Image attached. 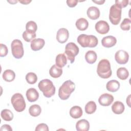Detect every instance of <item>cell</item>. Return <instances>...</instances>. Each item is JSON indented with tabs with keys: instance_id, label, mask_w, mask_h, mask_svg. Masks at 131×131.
Returning <instances> with one entry per match:
<instances>
[{
	"instance_id": "28",
	"label": "cell",
	"mask_w": 131,
	"mask_h": 131,
	"mask_svg": "<svg viewBox=\"0 0 131 131\" xmlns=\"http://www.w3.org/2000/svg\"><path fill=\"white\" fill-rule=\"evenodd\" d=\"M1 117L3 120L6 121H10L13 118V114L12 112L8 109H4L1 113Z\"/></svg>"
},
{
	"instance_id": "31",
	"label": "cell",
	"mask_w": 131,
	"mask_h": 131,
	"mask_svg": "<svg viewBox=\"0 0 131 131\" xmlns=\"http://www.w3.org/2000/svg\"><path fill=\"white\" fill-rule=\"evenodd\" d=\"M26 79L28 83L33 84L36 82L37 80V77L35 73L29 72L26 75Z\"/></svg>"
},
{
	"instance_id": "6",
	"label": "cell",
	"mask_w": 131,
	"mask_h": 131,
	"mask_svg": "<svg viewBox=\"0 0 131 131\" xmlns=\"http://www.w3.org/2000/svg\"><path fill=\"white\" fill-rule=\"evenodd\" d=\"M122 8L117 4L113 5L110 9L109 19L114 25H118L121 18Z\"/></svg>"
},
{
	"instance_id": "1",
	"label": "cell",
	"mask_w": 131,
	"mask_h": 131,
	"mask_svg": "<svg viewBox=\"0 0 131 131\" xmlns=\"http://www.w3.org/2000/svg\"><path fill=\"white\" fill-rule=\"evenodd\" d=\"M97 73L99 77L103 79L108 78L111 76L112 72L110 61L106 59H101L98 63Z\"/></svg>"
},
{
	"instance_id": "15",
	"label": "cell",
	"mask_w": 131,
	"mask_h": 131,
	"mask_svg": "<svg viewBox=\"0 0 131 131\" xmlns=\"http://www.w3.org/2000/svg\"><path fill=\"white\" fill-rule=\"evenodd\" d=\"M26 97L29 102H35L39 97V93L35 89L31 88L27 90L26 92Z\"/></svg>"
},
{
	"instance_id": "38",
	"label": "cell",
	"mask_w": 131,
	"mask_h": 131,
	"mask_svg": "<svg viewBox=\"0 0 131 131\" xmlns=\"http://www.w3.org/2000/svg\"><path fill=\"white\" fill-rule=\"evenodd\" d=\"M0 130L1 131H3V130H10V131H12V128H11V126L10 125H8V124H4L1 127V129Z\"/></svg>"
},
{
	"instance_id": "21",
	"label": "cell",
	"mask_w": 131,
	"mask_h": 131,
	"mask_svg": "<svg viewBox=\"0 0 131 131\" xmlns=\"http://www.w3.org/2000/svg\"><path fill=\"white\" fill-rule=\"evenodd\" d=\"M50 76L54 78L59 77L62 74V70L61 68L58 67L56 64H53L49 70Z\"/></svg>"
},
{
	"instance_id": "2",
	"label": "cell",
	"mask_w": 131,
	"mask_h": 131,
	"mask_svg": "<svg viewBox=\"0 0 131 131\" xmlns=\"http://www.w3.org/2000/svg\"><path fill=\"white\" fill-rule=\"evenodd\" d=\"M75 89V83L71 80L64 82L58 90V96L61 100L68 99Z\"/></svg>"
},
{
	"instance_id": "26",
	"label": "cell",
	"mask_w": 131,
	"mask_h": 131,
	"mask_svg": "<svg viewBox=\"0 0 131 131\" xmlns=\"http://www.w3.org/2000/svg\"><path fill=\"white\" fill-rule=\"evenodd\" d=\"M29 112L31 116L37 117L39 116L41 112V107L38 104L32 105L29 108Z\"/></svg>"
},
{
	"instance_id": "5",
	"label": "cell",
	"mask_w": 131,
	"mask_h": 131,
	"mask_svg": "<svg viewBox=\"0 0 131 131\" xmlns=\"http://www.w3.org/2000/svg\"><path fill=\"white\" fill-rule=\"evenodd\" d=\"M11 103L16 112H21L26 108L25 99L20 93H15L11 97Z\"/></svg>"
},
{
	"instance_id": "4",
	"label": "cell",
	"mask_w": 131,
	"mask_h": 131,
	"mask_svg": "<svg viewBox=\"0 0 131 131\" xmlns=\"http://www.w3.org/2000/svg\"><path fill=\"white\" fill-rule=\"evenodd\" d=\"M77 42L83 48H94L98 45L97 38L93 35H86L81 34L79 35L77 39Z\"/></svg>"
},
{
	"instance_id": "8",
	"label": "cell",
	"mask_w": 131,
	"mask_h": 131,
	"mask_svg": "<svg viewBox=\"0 0 131 131\" xmlns=\"http://www.w3.org/2000/svg\"><path fill=\"white\" fill-rule=\"evenodd\" d=\"M12 54L14 57L17 59L21 58L24 54L22 42L19 39H14L11 44Z\"/></svg>"
},
{
	"instance_id": "22",
	"label": "cell",
	"mask_w": 131,
	"mask_h": 131,
	"mask_svg": "<svg viewBox=\"0 0 131 131\" xmlns=\"http://www.w3.org/2000/svg\"><path fill=\"white\" fill-rule=\"evenodd\" d=\"M56 65L60 68L64 67L67 63V56L64 54H59L56 57Z\"/></svg>"
},
{
	"instance_id": "23",
	"label": "cell",
	"mask_w": 131,
	"mask_h": 131,
	"mask_svg": "<svg viewBox=\"0 0 131 131\" xmlns=\"http://www.w3.org/2000/svg\"><path fill=\"white\" fill-rule=\"evenodd\" d=\"M97 55L96 53L93 50L88 51L85 54V59L86 61L90 63L93 64L96 61Z\"/></svg>"
},
{
	"instance_id": "20",
	"label": "cell",
	"mask_w": 131,
	"mask_h": 131,
	"mask_svg": "<svg viewBox=\"0 0 131 131\" xmlns=\"http://www.w3.org/2000/svg\"><path fill=\"white\" fill-rule=\"evenodd\" d=\"M82 110L79 106H74L70 110V115L74 119H78L82 115Z\"/></svg>"
},
{
	"instance_id": "36",
	"label": "cell",
	"mask_w": 131,
	"mask_h": 131,
	"mask_svg": "<svg viewBox=\"0 0 131 131\" xmlns=\"http://www.w3.org/2000/svg\"><path fill=\"white\" fill-rule=\"evenodd\" d=\"M128 4V0H116L115 1V4L119 6L121 8H124L127 6Z\"/></svg>"
},
{
	"instance_id": "29",
	"label": "cell",
	"mask_w": 131,
	"mask_h": 131,
	"mask_svg": "<svg viewBox=\"0 0 131 131\" xmlns=\"http://www.w3.org/2000/svg\"><path fill=\"white\" fill-rule=\"evenodd\" d=\"M97 108V105L95 102L93 101H89L85 106V112L88 114L94 113Z\"/></svg>"
},
{
	"instance_id": "41",
	"label": "cell",
	"mask_w": 131,
	"mask_h": 131,
	"mask_svg": "<svg viewBox=\"0 0 131 131\" xmlns=\"http://www.w3.org/2000/svg\"><path fill=\"white\" fill-rule=\"evenodd\" d=\"M130 96V95H128V96L127 98H126V103H127V104H128V105L129 107H130V104H129V103H130V98H129Z\"/></svg>"
},
{
	"instance_id": "18",
	"label": "cell",
	"mask_w": 131,
	"mask_h": 131,
	"mask_svg": "<svg viewBox=\"0 0 131 131\" xmlns=\"http://www.w3.org/2000/svg\"><path fill=\"white\" fill-rule=\"evenodd\" d=\"M124 105L122 102L119 101H115L112 106V110L116 114H122L124 112Z\"/></svg>"
},
{
	"instance_id": "40",
	"label": "cell",
	"mask_w": 131,
	"mask_h": 131,
	"mask_svg": "<svg viewBox=\"0 0 131 131\" xmlns=\"http://www.w3.org/2000/svg\"><path fill=\"white\" fill-rule=\"evenodd\" d=\"M92 2H94V3H96L98 5H102L105 2V1L104 0H100V1H95V0L94 1V0H92Z\"/></svg>"
},
{
	"instance_id": "30",
	"label": "cell",
	"mask_w": 131,
	"mask_h": 131,
	"mask_svg": "<svg viewBox=\"0 0 131 131\" xmlns=\"http://www.w3.org/2000/svg\"><path fill=\"white\" fill-rule=\"evenodd\" d=\"M23 38L25 41L27 42H30L36 37L35 32H33L29 30L25 31L23 33Z\"/></svg>"
},
{
	"instance_id": "11",
	"label": "cell",
	"mask_w": 131,
	"mask_h": 131,
	"mask_svg": "<svg viewBox=\"0 0 131 131\" xmlns=\"http://www.w3.org/2000/svg\"><path fill=\"white\" fill-rule=\"evenodd\" d=\"M69 31L64 28L59 29L56 34V39L57 40L61 43H63L66 42L69 38Z\"/></svg>"
},
{
	"instance_id": "27",
	"label": "cell",
	"mask_w": 131,
	"mask_h": 131,
	"mask_svg": "<svg viewBox=\"0 0 131 131\" xmlns=\"http://www.w3.org/2000/svg\"><path fill=\"white\" fill-rule=\"evenodd\" d=\"M117 76L121 80H125L129 76V72L125 68L120 67L117 71Z\"/></svg>"
},
{
	"instance_id": "12",
	"label": "cell",
	"mask_w": 131,
	"mask_h": 131,
	"mask_svg": "<svg viewBox=\"0 0 131 131\" xmlns=\"http://www.w3.org/2000/svg\"><path fill=\"white\" fill-rule=\"evenodd\" d=\"M114 101V97L111 94L104 93L100 95L98 99L99 104L102 106H107L112 104Z\"/></svg>"
},
{
	"instance_id": "13",
	"label": "cell",
	"mask_w": 131,
	"mask_h": 131,
	"mask_svg": "<svg viewBox=\"0 0 131 131\" xmlns=\"http://www.w3.org/2000/svg\"><path fill=\"white\" fill-rule=\"evenodd\" d=\"M117 42V39L115 37L108 35L104 37L101 40L102 45L105 48H111L114 46Z\"/></svg>"
},
{
	"instance_id": "32",
	"label": "cell",
	"mask_w": 131,
	"mask_h": 131,
	"mask_svg": "<svg viewBox=\"0 0 131 131\" xmlns=\"http://www.w3.org/2000/svg\"><path fill=\"white\" fill-rule=\"evenodd\" d=\"M131 20L130 19L125 18H124L120 24V28L122 30L128 31L130 28Z\"/></svg>"
},
{
	"instance_id": "42",
	"label": "cell",
	"mask_w": 131,
	"mask_h": 131,
	"mask_svg": "<svg viewBox=\"0 0 131 131\" xmlns=\"http://www.w3.org/2000/svg\"><path fill=\"white\" fill-rule=\"evenodd\" d=\"M18 1H8V2H9L10 3H11V4H15V3H17Z\"/></svg>"
},
{
	"instance_id": "17",
	"label": "cell",
	"mask_w": 131,
	"mask_h": 131,
	"mask_svg": "<svg viewBox=\"0 0 131 131\" xmlns=\"http://www.w3.org/2000/svg\"><path fill=\"white\" fill-rule=\"evenodd\" d=\"M76 128L78 131H88L90 128V123L85 119L80 120L76 124Z\"/></svg>"
},
{
	"instance_id": "19",
	"label": "cell",
	"mask_w": 131,
	"mask_h": 131,
	"mask_svg": "<svg viewBox=\"0 0 131 131\" xmlns=\"http://www.w3.org/2000/svg\"><path fill=\"white\" fill-rule=\"evenodd\" d=\"M120 88V83L116 80H111L107 82L106 85V88L107 91L111 92L117 91Z\"/></svg>"
},
{
	"instance_id": "3",
	"label": "cell",
	"mask_w": 131,
	"mask_h": 131,
	"mask_svg": "<svg viewBox=\"0 0 131 131\" xmlns=\"http://www.w3.org/2000/svg\"><path fill=\"white\" fill-rule=\"evenodd\" d=\"M38 88L42 92L44 96L50 98L55 93V87L52 81L48 79H43L38 83Z\"/></svg>"
},
{
	"instance_id": "14",
	"label": "cell",
	"mask_w": 131,
	"mask_h": 131,
	"mask_svg": "<svg viewBox=\"0 0 131 131\" xmlns=\"http://www.w3.org/2000/svg\"><path fill=\"white\" fill-rule=\"evenodd\" d=\"M45 44V41L43 39L38 38L34 39L31 42V48L32 50L36 51L41 49Z\"/></svg>"
},
{
	"instance_id": "7",
	"label": "cell",
	"mask_w": 131,
	"mask_h": 131,
	"mask_svg": "<svg viewBox=\"0 0 131 131\" xmlns=\"http://www.w3.org/2000/svg\"><path fill=\"white\" fill-rule=\"evenodd\" d=\"M79 51L78 47L74 42H69L66 46L64 53L71 63L74 62L75 57L78 55Z\"/></svg>"
},
{
	"instance_id": "35",
	"label": "cell",
	"mask_w": 131,
	"mask_h": 131,
	"mask_svg": "<svg viewBox=\"0 0 131 131\" xmlns=\"http://www.w3.org/2000/svg\"><path fill=\"white\" fill-rule=\"evenodd\" d=\"M48 131L49 128L48 125L45 123H40L37 125L35 128V131Z\"/></svg>"
},
{
	"instance_id": "37",
	"label": "cell",
	"mask_w": 131,
	"mask_h": 131,
	"mask_svg": "<svg viewBox=\"0 0 131 131\" xmlns=\"http://www.w3.org/2000/svg\"><path fill=\"white\" fill-rule=\"evenodd\" d=\"M66 3L69 7L72 8L76 6L78 3V1L77 0H67L66 1Z\"/></svg>"
},
{
	"instance_id": "16",
	"label": "cell",
	"mask_w": 131,
	"mask_h": 131,
	"mask_svg": "<svg viewBox=\"0 0 131 131\" xmlns=\"http://www.w3.org/2000/svg\"><path fill=\"white\" fill-rule=\"evenodd\" d=\"M88 16L91 19L96 20L98 19L100 16V10L95 6L90 7L86 11Z\"/></svg>"
},
{
	"instance_id": "34",
	"label": "cell",
	"mask_w": 131,
	"mask_h": 131,
	"mask_svg": "<svg viewBox=\"0 0 131 131\" xmlns=\"http://www.w3.org/2000/svg\"><path fill=\"white\" fill-rule=\"evenodd\" d=\"M1 49H0V56L4 57L6 56L8 52L7 47L3 43H1Z\"/></svg>"
},
{
	"instance_id": "39",
	"label": "cell",
	"mask_w": 131,
	"mask_h": 131,
	"mask_svg": "<svg viewBox=\"0 0 131 131\" xmlns=\"http://www.w3.org/2000/svg\"><path fill=\"white\" fill-rule=\"evenodd\" d=\"M19 2H20V3L24 4V5H27L28 4H29L30 2H31V1H28V0H20V1H18Z\"/></svg>"
},
{
	"instance_id": "10",
	"label": "cell",
	"mask_w": 131,
	"mask_h": 131,
	"mask_svg": "<svg viewBox=\"0 0 131 131\" xmlns=\"http://www.w3.org/2000/svg\"><path fill=\"white\" fill-rule=\"evenodd\" d=\"M96 31L101 34H105L110 30L108 24L104 20H99L96 23L95 26Z\"/></svg>"
},
{
	"instance_id": "25",
	"label": "cell",
	"mask_w": 131,
	"mask_h": 131,
	"mask_svg": "<svg viewBox=\"0 0 131 131\" xmlns=\"http://www.w3.org/2000/svg\"><path fill=\"white\" fill-rule=\"evenodd\" d=\"M3 78L6 81L11 82L14 80L15 77V74L14 72L11 70H6L3 73Z\"/></svg>"
},
{
	"instance_id": "24",
	"label": "cell",
	"mask_w": 131,
	"mask_h": 131,
	"mask_svg": "<svg viewBox=\"0 0 131 131\" xmlns=\"http://www.w3.org/2000/svg\"><path fill=\"white\" fill-rule=\"evenodd\" d=\"M75 25L78 30L84 31L88 28L89 22L84 18H80L76 20Z\"/></svg>"
},
{
	"instance_id": "9",
	"label": "cell",
	"mask_w": 131,
	"mask_h": 131,
	"mask_svg": "<svg viewBox=\"0 0 131 131\" xmlns=\"http://www.w3.org/2000/svg\"><path fill=\"white\" fill-rule=\"evenodd\" d=\"M115 58L117 63L123 64L127 62L129 59V55L126 51L123 50H119L115 53Z\"/></svg>"
},
{
	"instance_id": "33",
	"label": "cell",
	"mask_w": 131,
	"mask_h": 131,
	"mask_svg": "<svg viewBox=\"0 0 131 131\" xmlns=\"http://www.w3.org/2000/svg\"><path fill=\"white\" fill-rule=\"evenodd\" d=\"M26 29L27 30H29L33 32H35L37 29V26L36 23L34 21H29L27 23L26 25Z\"/></svg>"
}]
</instances>
